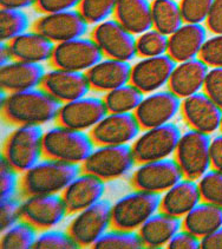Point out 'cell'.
<instances>
[{
    "instance_id": "1",
    "label": "cell",
    "mask_w": 222,
    "mask_h": 249,
    "mask_svg": "<svg viewBox=\"0 0 222 249\" xmlns=\"http://www.w3.org/2000/svg\"><path fill=\"white\" fill-rule=\"evenodd\" d=\"M60 105L43 88L7 93L1 99V118L11 125L41 126L57 120Z\"/></svg>"
},
{
    "instance_id": "2",
    "label": "cell",
    "mask_w": 222,
    "mask_h": 249,
    "mask_svg": "<svg viewBox=\"0 0 222 249\" xmlns=\"http://www.w3.org/2000/svg\"><path fill=\"white\" fill-rule=\"evenodd\" d=\"M82 173V167L44 157L31 169L21 174L19 195H60Z\"/></svg>"
},
{
    "instance_id": "3",
    "label": "cell",
    "mask_w": 222,
    "mask_h": 249,
    "mask_svg": "<svg viewBox=\"0 0 222 249\" xmlns=\"http://www.w3.org/2000/svg\"><path fill=\"white\" fill-rule=\"evenodd\" d=\"M89 132L56 125L44 131V157L82 165L95 149Z\"/></svg>"
},
{
    "instance_id": "4",
    "label": "cell",
    "mask_w": 222,
    "mask_h": 249,
    "mask_svg": "<svg viewBox=\"0 0 222 249\" xmlns=\"http://www.w3.org/2000/svg\"><path fill=\"white\" fill-rule=\"evenodd\" d=\"M43 136L41 126H17L4 141L1 157L19 174H24L43 160Z\"/></svg>"
},
{
    "instance_id": "5",
    "label": "cell",
    "mask_w": 222,
    "mask_h": 249,
    "mask_svg": "<svg viewBox=\"0 0 222 249\" xmlns=\"http://www.w3.org/2000/svg\"><path fill=\"white\" fill-rule=\"evenodd\" d=\"M160 194L134 189L121 196L111 207L112 228L137 231L152 215L160 212Z\"/></svg>"
},
{
    "instance_id": "6",
    "label": "cell",
    "mask_w": 222,
    "mask_h": 249,
    "mask_svg": "<svg viewBox=\"0 0 222 249\" xmlns=\"http://www.w3.org/2000/svg\"><path fill=\"white\" fill-rule=\"evenodd\" d=\"M136 164L130 144L97 145L80 167L84 173L110 182L130 175Z\"/></svg>"
},
{
    "instance_id": "7",
    "label": "cell",
    "mask_w": 222,
    "mask_h": 249,
    "mask_svg": "<svg viewBox=\"0 0 222 249\" xmlns=\"http://www.w3.org/2000/svg\"><path fill=\"white\" fill-rule=\"evenodd\" d=\"M181 135V129L173 122L156 128L142 130L131 144L136 163L141 164L170 159L176 151Z\"/></svg>"
},
{
    "instance_id": "8",
    "label": "cell",
    "mask_w": 222,
    "mask_h": 249,
    "mask_svg": "<svg viewBox=\"0 0 222 249\" xmlns=\"http://www.w3.org/2000/svg\"><path fill=\"white\" fill-rule=\"evenodd\" d=\"M110 201L101 200L93 206L74 215L68 226V233L79 248H92V246L112 228Z\"/></svg>"
},
{
    "instance_id": "9",
    "label": "cell",
    "mask_w": 222,
    "mask_h": 249,
    "mask_svg": "<svg viewBox=\"0 0 222 249\" xmlns=\"http://www.w3.org/2000/svg\"><path fill=\"white\" fill-rule=\"evenodd\" d=\"M210 135L189 129L181 135L174 154L185 178L198 181L210 168Z\"/></svg>"
},
{
    "instance_id": "10",
    "label": "cell",
    "mask_w": 222,
    "mask_h": 249,
    "mask_svg": "<svg viewBox=\"0 0 222 249\" xmlns=\"http://www.w3.org/2000/svg\"><path fill=\"white\" fill-rule=\"evenodd\" d=\"M182 178H185L182 170L170 157L137 164L130 174L129 183L132 189L162 195Z\"/></svg>"
},
{
    "instance_id": "11",
    "label": "cell",
    "mask_w": 222,
    "mask_h": 249,
    "mask_svg": "<svg viewBox=\"0 0 222 249\" xmlns=\"http://www.w3.org/2000/svg\"><path fill=\"white\" fill-rule=\"evenodd\" d=\"M104 58L92 38H77L56 44L50 64L55 69L87 72Z\"/></svg>"
},
{
    "instance_id": "12",
    "label": "cell",
    "mask_w": 222,
    "mask_h": 249,
    "mask_svg": "<svg viewBox=\"0 0 222 249\" xmlns=\"http://www.w3.org/2000/svg\"><path fill=\"white\" fill-rule=\"evenodd\" d=\"M91 38L104 57L130 62L137 57L136 36L124 29L116 19H108L93 26Z\"/></svg>"
},
{
    "instance_id": "13",
    "label": "cell",
    "mask_w": 222,
    "mask_h": 249,
    "mask_svg": "<svg viewBox=\"0 0 222 249\" xmlns=\"http://www.w3.org/2000/svg\"><path fill=\"white\" fill-rule=\"evenodd\" d=\"M32 30L45 36L52 43L59 44L85 37L89 23L78 10L43 15L35 20Z\"/></svg>"
},
{
    "instance_id": "14",
    "label": "cell",
    "mask_w": 222,
    "mask_h": 249,
    "mask_svg": "<svg viewBox=\"0 0 222 249\" xmlns=\"http://www.w3.org/2000/svg\"><path fill=\"white\" fill-rule=\"evenodd\" d=\"M104 99L97 96H85L60 105L57 115L58 125L78 131L89 132L108 115Z\"/></svg>"
},
{
    "instance_id": "15",
    "label": "cell",
    "mask_w": 222,
    "mask_h": 249,
    "mask_svg": "<svg viewBox=\"0 0 222 249\" xmlns=\"http://www.w3.org/2000/svg\"><path fill=\"white\" fill-rule=\"evenodd\" d=\"M181 104L182 99L166 89L144 96L134 113L141 129L147 130L171 123L181 112Z\"/></svg>"
},
{
    "instance_id": "16",
    "label": "cell",
    "mask_w": 222,
    "mask_h": 249,
    "mask_svg": "<svg viewBox=\"0 0 222 249\" xmlns=\"http://www.w3.org/2000/svg\"><path fill=\"white\" fill-rule=\"evenodd\" d=\"M69 215L62 195H32L23 197L21 217L38 231L54 229Z\"/></svg>"
},
{
    "instance_id": "17",
    "label": "cell",
    "mask_w": 222,
    "mask_h": 249,
    "mask_svg": "<svg viewBox=\"0 0 222 249\" xmlns=\"http://www.w3.org/2000/svg\"><path fill=\"white\" fill-rule=\"evenodd\" d=\"M142 132L134 112L108 113L89 131L93 144L124 145L132 143Z\"/></svg>"
},
{
    "instance_id": "18",
    "label": "cell",
    "mask_w": 222,
    "mask_h": 249,
    "mask_svg": "<svg viewBox=\"0 0 222 249\" xmlns=\"http://www.w3.org/2000/svg\"><path fill=\"white\" fill-rule=\"evenodd\" d=\"M175 65L176 63L168 54L141 58L131 65L130 83L144 95L163 90V88L168 87Z\"/></svg>"
},
{
    "instance_id": "19",
    "label": "cell",
    "mask_w": 222,
    "mask_h": 249,
    "mask_svg": "<svg viewBox=\"0 0 222 249\" xmlns=\"http://www.w3.org/2000/svg\"><path fill=\"white\" fill-rule=\"evenodd\" d=\"M181 115L190 129L212 135L221 126L222 109L204 91L182 99Z\"/></svg>"
},
{
    "instance_id": "20",
    "label": "cell",
    "mask_w": 222,
    "mask_h": 249,
    "mask_svg": "<svg viewBox=\"0 0 222 249\" xmlns=\"http://www.w3.org/2000/svg\"><path fill=\"white\" fill-rule=\"evenodd\" d=\"M40 88L62 104L88 96L91 90L85 72L55 68L44 74Z\"/></svg>"
},
{
    "instance_id": "21",
    "label": "cell",
    "mask_w": 222,
    "mask_h": 249,
    "mask_svg": "<svg viewBox=\"0 0 222 249\" xmlns=\"http://www.w3.org/2000/svg\"><path fill=\"white\" fill-rule=\"evenodd\" d=\"M105 182L89 173L79 174L60 194L69 215H74L103 200Z\"/></svg>"
},
{
    "instance_id": "22",
    "label": "cell",
    "mask_w": 222,
    "mask_h": 249,
    "mask_svg": "<svg viewBox=\"0 0 222 249\" xmlns=\"http://www.w3.org/2000/svg\"><path fill=\"white\" fill-rule=\"evenodd\" d=\"M208 71L209 66L200 58L176 63L166 88L179 98H188L204 90Z\"/></svg>"
},
{
    "instance_id": "23",
    "label": "cell",
    "mask_w": 222,
    "mask_h": 249,
    "mask_svg": "<svg viewBox=\"0 0 222 249\" xmlns=\"http://www.w3.org/2000/svg\"><path fill=\"white\" fill-rule=\"evenodd\" d=\"M91 90L96 92H109L119 87L129 84L131 64L124 60L104 57L85 72Z\"/></svg>"
},
{
    "instance_id": "24",
    "label": "cell",
    "mask_w": 222,
    "mask_h": 249,
    "mask_svg": "<svg viewBox=\"0 0 222 249\" xmlns=\"http://www.w3.org/2000/svg\"><path fill=\"white\" fill-rule=\"evenodd\" d=\"M207 39V30L204 25L185 23L168 37L166 54L175 63L199 58Z\"/></svg>"
},
{
    "instance_id": "25",
    "label": "cell",
    "mask_w": 222,
    "mask_h": 249,
    "mask_svg": "<svg viewBox=\"0 0 222 249\" xmlns=\"http://www.w3.org/2000/svg\"><path fill=\"white\" fill-rule=\"evenodd\" d=\"M44 74L45 70L41 64L12 60L1 66L0 70L1 90L6 93H13L40 88Z\"/></svg>"
},
{
    "instance_id": "26",
    "label": "cell",
    "mask_w": 222,
    "mask_h": 249,
    "mask_svg": "<svg viewBox=\"0 0 222 249\" xmlns=\"http://www.w3.org/2000/svg\"><path fill=\"white\" fill-rule=\"evenodd\" d=\"M201 201L198 181L185 177L161 195L160 210L175 217L183 218Z\"/></svg>"
},
{
    "instance_id": "27",
    "label": "cell",
    "mask_w": 222,
    "mask_h": 249,
    "mask_svg": "<svg viewBox=\"0 0 222 249\" xmlns=\"http://www.w3.org/2000/svg\"><path fill=\"white\" fill-rule=\"evenodd\" d=\"M7 44L13 60L36 63V64L50 62L56 45L45 36L40 35L35 30L18 36Z\"/></svg>"
},
{
    "instance_id": "28",
    "label": "cell",
    "mask_w": 222,
    "mask_h": 249,
    "mask_svg": "<svg viewBox=\"0 0 222 249\" xmlns=\"http://www.w3.org/2000/svg\"><path fill=\"white\" fill-rule=\"evenodd\" d=\"M182 229V218L157 212L137 231L144 248L166 247L174 235Z\"/></svg>"
},
{
    "instance_id": "29",
    "label": "cell",
    "mask_w": 222,
    "mask_h": 249,
    "mask_svg": "<svg viewBox=\"0 0 222 249\" xmlns=\"http://www.w3.org/2000/svg\"><path fill=\"white\" fill-rule=\"evenodd\" d=\"M113 19L134 36L152 29L151 2L149 0H117Z\"/></svg>"
},
{
    "instance_id": "30",
    "label": "cell",
    "mask_w": 222,
    "mask_h": 249,
    "mask_svg": "<svg viewBox=\"0 0 222 249\" xmlns=\"http://www.w3.org/2000/svg\"><path fill=\"white\" fill-rule=\"evenodd\" d=\"M222 227V207L201 201L182 218V228L202 239Z\"/></svg>"
},
{
    "instance_id": "31",
    "label": "cell",
    "mask_w": 222,
    "mask_h": 249,
    "mask_svg": "<svg viewBox=\"0 0 222 249\" xmlns=\"http://www.w3.org/2000/svg\"><path fill=\"white\" fill-rule=\"evenodd\" d=\"M152 29L166 36H170L185 24L176 0H152L151 1Z\"/></svg>"
},
{
    "instance_id": "32",
    "label": "cell",
    "mask_w": 222,
    "mask_h": 249,
    "mask_svg": "<svg viewBox=\"0 0 222 249\" xmlns=\"http://www.w3.org/2000/svg\"><path fill=\"white\" fill-rule=\"evenodd\" d=\"M144 98V93L131 83L107 92L103 97L109 113L135 112Z\"/></svg>"
},
{
    "instance_id": "33",
    "label": "cell",
    "mask_w": 222,
    "mask_h": 249,
    "mask_svg": "<svg viewBox=\"0 0 222 249\" xmlns=\"http://www.w3.org/2000/svg\"><path fill=\"white\" fill-rule=\"evenodd\" d=\"M38 231L27 221L21 220L1 233L0 247L2 249H31L35 246Z\"/></svg>"
},
{
    "instance_id": "34",
    "label": "cell",
    "mask_w": 222,
    "mask_h": 249,
    "mask_svg": "<svg viewBox=\"0 0 222 249\" xmlns=\"http://www.w3.org/2000/svg\"><path fill=\"white\" fill-rule=\"evenodd\" d=\"M30 29L29 16L23 10L0 11V39L2 43H8L18 36L27 32Z\"/></svg>"
},
{
    "instance_id": "35",
    "label": "cell",
    "mask_w": 222,
    "mask_h": 249,
    "mask_svg": "<svg viewBox=\"0 0 222 249\" xmlns=\"http://www.w3.org/2000/svg\"><path fill=\"white\" fill-rule=\"evenodd\" d=\"M93 249H142V240L137 231L111 228L92 246Z\"/></svg>"
},
{
    "instance_id": "36",
    "label": "cell",
    "mask_w": 222,
    "mask_h": 249,
    "mask_svg": "<svg viewBox=\"0 0 222 249\" xmlns=\"http://www.w3.org/2000/svg\"><path fill=\"white\" fill-rule=\"evenodd\" d=\"M136 52L137 57H157L168 53V36L155 29L136 36Z\"/></svg>"
},
{
    "instance_id": "37",
    "label": "cell",
    "mask_w": 222,
    "mask_h": 249,
    "mask_svg": "<svg viewBox=\"0 0 222 249\" xmlns=\"http://www.w3.org/2000/svg\"><path fill=\"white\" fill-rule=\"evenodd\" d=\"M117 0H80L77 10L89 25H97L113 16Z\"/></svg>"
},
{
    "instance_id": "38",
    "label": "cell",
    "mask_w": 222,
    "mask_h": 249,
    "mask_svg": "<svg viewBox=\"0 0 222 249\" xmlns=\"http://www.w3.org/2000/svg\"><path fill=\"white\" fill-rule=\"evenodd\" d=\"M198 183L202 201L222 207V171L209 169Z\"/></svg>"
},
{
    "instance_id": "39",
    "label": "cell",
    "mask_w": 222,
    "mask_h": 249,
    "mask_svg": "<svg viewBox=\"0 0 222 249\" xmlns=\"http://www.w3.org/2000/svg\"><path fill=\"white\" fill-rule=\"evenodd\" d=\"M35 249H78L79 246L70 234L57 229H48L38 233Z\"/></svg>"
},
{
    "instance_id": "40",
    "label": "cell",
    "mask_w": 222,
    "mask_h": 249,
    "mask_svg": "<svg viewBox=\"0 0 222 249\" xmlns=\"http://www.w3.org/2000/svg\"><path fill=\"white\" fill-rule=\"evenodd\" d=\"M214 0H180V8L185 23H206Z\"/></svg>"
},
{
    "instance_id": "41",
    "label": "cell",
    "mask_w": 222,
    "mask_h": 249,
    "mask_svg": "<svg viewBox=\"0 0 222 249\" xmlns=\"http://www.w3.org/2000/svg\"><path fill=\"white\" fill-rule=\"evenodd\" d=\"M21 202H23V198L18 196L1 198V202H0V231L1 233L23 220Z\"/></svg>"
},
{
    "instance_id": "42",
    "label": "cell",
    "mask_w": 222,
    "mask_h": 249,
    "mask_svg": "<svg viewBox=\"0 0 222 249\" xmlns=\"http://www.w3.org/2000/svg\"><path fill=\"white\" fill-rule=\"evenodd\" d=\"M18 171L15 170L1 157L0 162V195L1 198H8L17 196L19 193L20 178L18 177Z\"/></svg>"
},
{
    "instance_id": "43",
    "label": "cell",
    "mask_w": 222,
    "mask_h": 249,
    "mask_svg": "<svg viewBox=\"0 0 222 249\" xmlns=\"http://www.w3.org/2000/svg\"><path fill=\"white\" fill-rule=\"evenodd\" d=\"M199 58L209 68H222V35H214L208 38Z\"/></svg>"
},
{
    "instance_id": "44",
    "label": "cell",
    "mask_w": 222,
    "mask_h": 249,
    "mask_svg": "<svg viewBox=\"0 0 222 249\" xmlns=\"http://www.w3.org/2000/svg\"><path fill=\"white\" fill-rule=\"evenodd\" d=\"M204 92L222 109V68H210L204 82Z\"/></svg>"
},
{
    "instance_id": "45",
    "label": "cell",
    "mask_w": 222,
    "mask_h": 249,
    "mask_svg": "<svg viewBox=\"0 0 222 249\" xmlns=\"http://www.w3.org/2000/svg\"><path fill=\"white\" fill-rule=\"evenodd\" d=\"M80 0H36L35 7L41 15L64 12L78 8Z\"/></svg>"
},
{
    "instance_id": "46",
    "label": "cell",
    "mask_w": 222,
    "mask_h": 249,
    "mask_svg": "<svg viewBox=\"0 0 222 249\" xmlns=\"http://www.w3.org/2000/svg\"><path fill=\"white\" fill-rule=\"evenodd\" d=\"M168 249H200L201 248V239L190 231L181 229L174 235L170 242L166 245Z\"/></svg>"
},
{
    "instance_id": "47",
    "label": "cell",
    "mask_w": 222,
    "mask_h": 249,
    "mask_svg": "<svg viewBox=\"0 0 222 249\" xmlns=\"http://www.w3.org/2000/svg\"><path fill=\"white\" fill-rule=\"evenodd\" d=\"M207 29L214 35H222V0H214L206 20Z\"/></svg>"
},
{
    "instance_id": "48",
    "label": "cell",
    "mask_w": 222,
    "mask_h": 249,
    "mask_svg": "<svg viewBox=\"0 0 222 249\" xmlns=\"http://www.w3.org/2000/svg\"><path fill=\"white\" fill-rule=\"evenodd\" d=\"M210 168L222 171V132L210 141Z\"/></svg>"
},
{
    "instance_id": "49",
    "label": "cell",
    "mask_w": 222,
    "mask_h": 249,
    "mask_svg": "<svg viewBox=\"0 0 222 249\" xmlns=\"http://www.w3.org/2000/svg\"><path fill=\"white\" fill-rule=\"evenodd\" d=\"M202 249H222V227L201 239Z\"/></svg>"
},
{
    "instance_id": "50",
    "label": "cell",
    "mask_w": 222,
    "mask_h": 249,
    "mask_svg": "<svg viewBox=\"0 0 222 249\" xmlns=\"http://www.w3.org/2000/svg\"><path fill=\"white\" fill-rule=\"evenodd\" d=\"M36 0H0V7L8 10H24L35 6Z\"/></svg>"
},
{
    "instance_id": "51",
    "label": "cell",
    "mask_w": 222,
    "mask_h": 249,
    "mask_svg": "<svg viewBox=\"0 0 222 249\" xmlns=\"http://www.w3.org/2000/svg\"><path fill=\"white\" fill-rule=\"evenodd\" d=\"M13 57L12 53H11V50L8 48L7 43H2L1 41V46H0V64L1 66L8 64L10 62H12Z\"/></svg>"
},
{
    "instance_id": "52",
    "label": "cell",
    "mask_w": 222,
    "mask_h": 249,
    "mask_svg": "<svg viewBox=\"0 0 222 249\" xmlns=\"http://www.w3.org/2000/svg\"><path fill=\"white\" fill-rule=\"evenodd\" d=\"M220 129H221V132H222V120H221V126H220Z\"/></svg>"
},
{
    "instance_id": "53",
    "label": "cell",
    "mask_w": 222,
    "mask_h": 249,
    "mask_svg": "<svg viewBox=\"0 0 222 249\" xmlns=\"http://www.w3.org/2000/svg\"><path fill=\"white\" fill-rule=\"evenodd\" d=\"M176 1H180V0H176Z\"/></svg>"
}]
</instances>
